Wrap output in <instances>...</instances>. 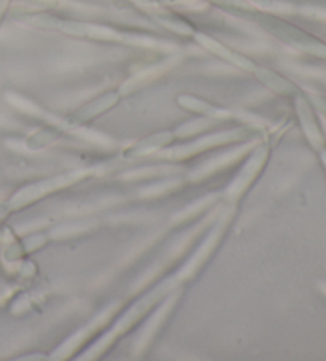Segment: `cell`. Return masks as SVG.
<instances>
[{"mask_svg":"<svg viewBox=\"0 0 326 361\" xmlns=\"http://www.w3.org/2000/svg\"><path fill=\"white\" fill-rule=\"evenodd\" d=\"M256 21H258L266 30H269V32L277 37V39L288 43V45L309 49V51L313 53H322L325 49L323 43H320L317 39H313L312 35L304 32V30L294 27L293 24L280 20V18H275L271 15H258L256 16Z\"/></svg>","mask_w":326,"mask_h":361,"instance_id":"cell-1","label":"cell"},{"mask_svg":"<svg viewBox=\"0 0 326 361\" xmlns=\"http://www.w3.org/2000/svg\"><path fill=\"white\" fill-rule=\"evenodd\" d=\"M118 99H120L118 92H107V94L94 99L92 102L75 111V114L71 116V120H68V124L73 126V124H81L92 120L94 116H97L99 114H102V111L114 107V105L118 102Z\"/></svg>","mask_w":326,"mask_h":361,"instance_id":"cell-2","label":"cell"},{"mask_svg":"<svg viewBox=\"0 0 326 361\" xmlns=\"http://www.w3.org/2000/svg\"><path fill=\"white\" fill-rule=\"evenodd\" d=\"M198 40L203 43V45L207 49H210L212 53H215L217 56H220V58L227 59L229 62H233V64L239 66L242 68H246V71H255V66H253L252 61H248L247 58H243L242 54L236 53V51H233V49H229V48H227L224 45H222V43H218V42H215L213 39H209V37H205V35H199Z\"/></svg>","mask_w":326,"mask_h":361,"instance_id":"cell-3","label":"cell"},{"mask_svg":"<svg viewBox=\"0 0 326 361\" xmlns=\"http://www.w3.org/2000/svg\"><path fill=\"white\" fill-rule=\"evenodd\" d=\"M256 77L260 78V82L262 85H266L267 88H271L272 91H277L280 94H290V92L294 91V86L285 80L284 77H280L279 73H275L269 68H262V67H255Z\"/></svg>","mask_w":326,"mask_h":361,"instance_id":"cell-4","label":"cell"},{"mask_svg":"<svg viewBox=\"0 0 326 361\" xmlns=\"http://www.w3.org/2000/svg\"><path fill=\"white\" fill-rule=\"evenodd\" d=\"M61 135V129L54 126H47L40 130H37L26 140V147L29 150H40V148L48 147L49 143L54 142Z\"/></svg>","mask_w":326,"mask_h":361,"instance_id":"cell-5","label":"cell"},{"mask_svg":"<svg viewBox=\"0 0 326 361\" xmlns=\"http://www.w3.org/2000/svg\"><path fill=\"white\" fill-rule=\"evenodd\" d=\"M166 140H167L166 135L152 137V139H148V140H145V142H140L139 145L129 148V152H128L126 154H128V157H134V154H140V153L147 152V150H152V148H155V147L162 145V143H164Z\"/></svg>","mask_w":326,"mask_h":361,"instance_id":"cell-6","label":"cell"},{"mask_svg":"<svg viewBox=\"0 0 326 361\" xmlns=\"http://www.w3.org/2000/svg\"><path fill=\"white\" fill-rule=\"evenodd\" d=\"M213 2L227 5V7H239V8H248L247 4H243L242 0H213Z\"/></svg>","mask_w":326,"mask_h":361,"instance_id":"cell-7","label":"cell"},{"mask_svg":"<svg viewBox=\"0 0 326 361\" xmlns=\"http://www.w3.org/2000/svg\"><path fill=\"white\" fill-rule=\"evenodd\" d=\"M8 4H10V0H0V23H2L5 11H7V8H8Z\"/></svg>","mask_w":326,"mask_h":361,"instance_id":"cell-8","label":"cell"},{"mask_svg":"<svg viewBox=\"0 0 326 361\" xmlns=\"http://www.w3.org/2000/svg\"><path fill=\"white\" fill-rule=\"evenodd\" d=\"M313 102H315L318 107L326 114V99L325 97H313Z\"/></svg>","mask_w":326,"mask_h":361,"instance_id":"cell-9","label":"cell"},{"mask_svg":"<svg viewBox=\"0 0 326 361\" xmlns=\"http://www.w3.org/2000/svg\"><path fill=\"white\" fill-rule=\"evenodd\" d=\"M5 212H7V207H0V220L5 216Z\"/></svg>","mask_w":326,"mask_h":361,"instance_id":"cell-10","label":"cell"}]
</instances>
